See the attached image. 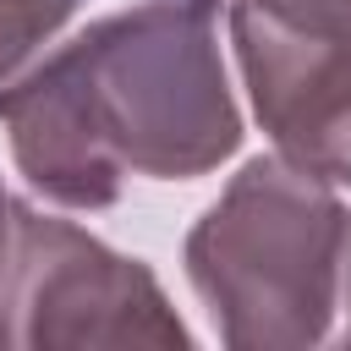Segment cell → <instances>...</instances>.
Segmentation results:
<instances>
[{
	"label": "cell",
	"mask_w": 351,
	"mask_h": 351,
	"mask_svg": "<svg viewBox=\"0 0 351 351\" xmlns=\"http://www.w3.org/2000/svg\"><path fill=\"white\" fill-rule=\"evenodd\" d=\"M0 126L33 192L110 208L126 176L192 181L241 148L219 0H137L0 82Z\"/></svg>",
	"instance_id": "6da1fadb"
},
{
	"label": "cell",
	"mask_w": 351,
	"mask_h": 351,
	"mask_svg": "<svg viewBox=\"0 0 351 351\" xmlns=\"http://www.w3.org/2000/svg\"><path fill=\"white\" fill-rule=\"evenodd\" d=\"M346 208L285 154L247 159L186 230L181 263L236 351H307L335 329Z\"/></svg>",
	"instance_id": "7a4b0ae2"
},
{
	"label": "cell",
	"mask_w": 351,
	"mask_h": 351,
	"mask_svg": "<svg viewBox=\"0 0 351 351\" xmlns=\"http://www.w3.org/2000/svg\"><path fill=\"white\" fill-rule=\"evenodd\" d=\"M0 346H192L148 263L71 219L11 203L0 269Z\"/></svg>",
	"instance_id": "3957f363"
},
{
	"label": "cell",
	"mask_w": 351,
	"mask_h": 351,
	"mask_svg": "<svg viewBox=\"0 0 351 351\" xmlns=\"http://www.w3.org/2000/svg\"><path fill=\"white\" fill-rule=\"evenodd\" d=\"M230 44L274 154L351 186V0H230Z\"/></svg>",
	"instance_id": "277c9868"
},
{
	"label": "cell",
	"mask_w": 351,
	"mask_h": 351,
	"mask_svg": "<svg viewBox=\"0 0 351 351\" xmlns=\"http://www.w3.org/2000/svg\"><path fill=\"white\" fill-rule=\"evenodd\" d=\"M82 0H0V82L16 77L77 11Z\"/></svg>",
	"instance_id": "5b68a950"
},
{
	"label": "cell",
	"mask_w": 351,
	"mask_h": 351,
	"mask_svg": "<svg viewBox=\"0 0 351 351\" xmlns=\"http://www.w3.org/2000/svg\"><path fill=\"white\" fill-rule=\"evenodd\" d=\"M335 346H351V214H346V236H340V285H335Z\"/></svg>",
	"instance_id": "8992f818"
},
{
	"label": "cell",
	"mask_w": 351,
	"mask_h": 351,
	"mask_svg": "<svg viewBox=\"0 0 351 351\" xmlns=\"http://www.w3.org/2000/svg\"><path fill=\"white\" fill-rule=\"evenodd\" d=\"M5 241H11V197L0 186V269H5Z\"/></svg>",
	"instance_id": "52a82bcc"
}]
</instances>
